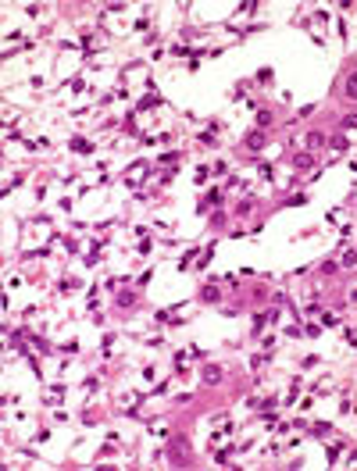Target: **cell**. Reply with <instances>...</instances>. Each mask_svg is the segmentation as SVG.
<instances>
[{"label":"cell","mask_w":357,"mask_h":471,"mask_svg":"<svg viewBox=\"0 0 357 471\" xmlns=\"http://www.w3.org/2000/svg\"><path fill=\"white\" fill-rule=\"evenodd\" d=\"M343 93H347L350 100H357V72H350V75H347V82H343Z\"/></svg>","instance_id":"obj_1"}]
</instances>
